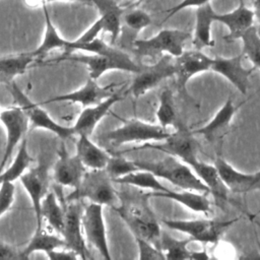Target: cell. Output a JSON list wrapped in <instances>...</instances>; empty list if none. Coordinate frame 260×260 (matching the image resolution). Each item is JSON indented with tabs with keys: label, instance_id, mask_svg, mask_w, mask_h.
<instances>
[{
	"label": "cell",
	"instance_id": "cell-1",
	"mask_svg": "<svg viewBox=\"0 0 260 260\" xmlns=\"http://www.w3.org/2000/svg\"><path fill=\"white\" fill-rule=\"evenodd\" d=\"M119 203L113 209L125 222L134 238H142L159 248L161 230L158 220L150 208V192L138 190L117 191Z\"/></svg>",
	"mask_w": 260,
	"mask_h": 260
},
{
	"label": "cell",
	"instance_id": "cell-2",
	"mask_svg": "<svg viewBox=\"0 0 260 260\" xmlns=\"http://www.w3.org/2000/svg\"><path fill=\"white\" fill-rule=\"evenodd\" d=\"M134 162L140 170L151 172L158 179L167 180L182 190H192L209 194L208 188L198 178L192 168L176 156L169 154L161 159H135Z\"/></svg>",
	"mask_w": 260,
	"mask_h": 260
},
{
	"label": "cell",
	"instance_id": "cell-3",
	"mask_svg": "<svg viewBox=\"0 0 260 260\" xmlns=\"http://www.w3.org/2000/svg\"><path fill=\"white\" fill-rule=\"evenodd\" d=\"M66 202L82 201L87 199L90 202L114 208L119 203L117 190L114 188V181L106 169L86 170L80 183L65 198Z\"/></svg>",
	"mask_w": 260,
	"mask_h": 260
},
{
	"label": "cell",
	"instance_id": "cell-4",
	"mask_svg": "<svg viewBox=\"0 0 260 260\" xmlns=\"http://www.w3.org/2000/svg\"><path fill=\"white\" fill-rule=\"evenodd\" d=\"M52 61H72L82 63L87 67L90 78L98 80L106 72L112 70L127 71L137 73L140 70L141 64L136 63L125 51L119 49L114 54H68L60 56Z\"/></svg>",
	"mask_w": 260,
	"mask_h": 260
},
{
	"label": "cell",
	"instance_id": "cell-5",
	"mask_svg": "<svg viewBox=\"0 0 260 260\" xmlns=\"http://www.w3.org/2000/svg\"><path fill=\"white\" fill-rule=\"evenodd\" d=\"M173 131L157 124L148 123L137 118L123 120V124L103 135L112 145L119 146L132 142H157L167 139Z\"/></svg>",
	"mask_w": 260,
	"mask_h": 260
},
{
	"label": "cell",
	"instance_id": "cell-6",
	"mask_svg": "<svg viewBox=\"0 0 260 260\" xmlns=\"http://www.w3.org/2000/svg\"><path fill=\"white\" fill-rule=\"evenodd\" d=\"M6 88L16 106L21 108L26 115L31 128H40L52 132L63 141L75 136L72 126H65L55 121L40 104L32 102L14 81L6 85Z\"/></svg>",
	"mask_w": 260,
	"mask_h": 260
},
{
	"label": "cell",
	"instance_id": "cell-7",
	"mask_svg": "<svg viewBox=\"0 0 260 260\" xmlns=\"http://www.w3.org/2000/svg\"><path fill=\"white\" fill-rule=\"evenodd\" d=\"M238 219H162L161 222L170 230L186 234L193 242L216 244L220 241L225 231L237 222Z\"/></svg>",
	"mask_w": 260,
	"mask_h": 260
},
{
	"label": "cell",
	"instance_id": "cell-8",
	"mask_svg": "<svg viewBox=\"0 0 260 260\" xmlns=\"http://www.w3.org/2000/svg\"><path fill=\"white\" fill-rule=\"evenodd\" d=\"M192 36L190 32L178 28H165L145 40H136L133 52L140 57H154L168 54L176 58L184 52L185 44Z\"/></svg>",
	"mask_w": 260,
	"mask_h": 260
},
{
	"label": "cell",
	"instance_id": "cell-9",
	"mask_svg": "<svg viewBox=\"0 0 260 260\" xmlns=\"http://www.w3.org/2000/svg\"><path fill=\"white\" fill-rule=\"evenodd\" d=\"M142 149H153L165 152L167 154L176 156L186 162L187 165L192 160L198 158V143L195 139V135L192 130H189L185 126H177V129L162 141L157 142H145L142 145L132 147L129 150L123 152L142 150Z\"/></svg>",
	"mask_w": 260,
	"mask_h": 260
},
{
	"label": "cell",
	"instance_id": "cell-10",
	"mask_svg": "<svg viewBox=\"0 0 260 260\" xmlns=\"http://www.w3.org/2000/svg\"><path fill=\"white\" fill-rule=\"evenodd\" d=\"M175 74V58L166 54L151 65H141L140 70L135 73L128 87V92L135 99H138L157 86L165 79L174 77Z\"/></svg>",
	"mask_w": 260,
	"mask_h": 260
},
{
	"label": "cell",
	"instance_id": "cell-11",
	"mask_svg": "<svg viewBox=\"0 0 260 260\" xmlns=\"http://www.w3.org/2000/svg\"><path fill=\"white\" fill-rule=\"evenodd\" d=\"M0 123L6 132L4 151L0 160V172L6 167L16 146L26 137L28 130V119L21 108L14 106L0 110Z\"/></svg>",
	"mask_w": 260,
	"mask_h": 260
},
{
	"label": "cell",
	"instance_id": "cell-12",
	"mask_svg": "<svg viewBox=\"0 0 260 260\" xmlns=\"http://www.w3.org/2000/svg\"><path fill=\"white\" fill-rule=\"evenodd\" d=\"M82 229L85 241L93 247L103 258L111 260V252L107 238V229L103 212V205L89 202L82 213Z\"/></svg>",
	"mask_w": 260,
	"mask_h": 260
},
{
	"label": "cell",
	"instance_id": "cell-13",
	"mask_svg": "<svg viewBox=\"0 0 260 260\" xmlns=\"http://www.w3.org/2000/svg\"><path fill=\"white\" fill-rule=\"evenodd\" d=\"M83 209L82 201L66 202L64 226L61 236L65 241L66 248L77 253L81 259H86L89 253L82 229Z\"/></svg>",
	"mask_w": 260,
	"mask_h": 260
},
{
	"label": "cell",
	"instance_id": "cell-14",
	"mask_svg": "<svg viewBox=\"0 0 260 260\" xmlns=\"http://www.w3.org/2000/svg\"><path fill=\"white\" fill-rule=\"evenodd\" d=\"M22 187L29 196L31 206L35 211L37 226L44 222L41 218V206L49 187V164L46 159H41L39 164L29 168L19 179Z\"/></svg>",
	"mask_w": 260,
	"mask_h": 260
},
{
	"label": "cell",
	"instance_id": "cell-15",
	"mask_svg": "<svg viewBox=\"0 0 260 260\" xmlns=\"http://www.w3.org/2000/svg\"><path fill=\"white\" fill-rule=\"evenodd\" d=\"M213 58L209 57L202 50L194 49L184 51L175 58L177 87L181 93H187V83L195 75L210 71Z\"/></svg>",
	"mask_w": 260,
	"mask_h": 260
},
{
	"label": "cell",
	"instance_id": "cell-16",
	"mask_svg": "<svg viewBox=\"0 0 260 260\" xmlns=\"http://www.w3.org/2000/svg\"><path fill=\"white\" fill-rule=\"evenodd\" d=\"M58 158L53 168V179L60 187L75 188L80 183L86 168L81 162L78 155L70 154L61 140L58 152Z\"/></svg>",
	"mask_w": 260,
	"mask_h": 260
},
{
	"label": "cell",
	"instance_id": "cell-17",
	"mask_svg": "<svg viewBox=\"0 0 260 260\" xmlns=\"http://www.w3.org/2000/svg\"><path fill=\"white\" fill-rule=\"evenodd\" d=\"M118 85L116 83H112L109 85H100L96 80L88 77L85 83L79 88L50 98L45 101L43 104L56 103V102H67V103H76L80 104L83 107L93 106L102 101L106 100L114 92H116V87Z\"/></svg>",
	"mask_w": 260,
	"mask_h": 260
},
{
	"label": "cell",
	"instance_id": "cell-18",
	"mask_svg": "<svg viewBox=\"0 0 260 260\" xmlns=\"http://www.w3.org/2000/svg\"><path fill=\"white\" fill-rule=\"evenodd\" d=\"M244 55L241 53L234 57H216L213 58L210 71H213L221 76H223L228 81H230L241 93L246 94L249 87V79L255 67L246 68L242 61Z\"/></svg>",
	"mask_w": 260,
	"mask_h": 260
},
{
	"label": "cell",
	"instance_id": "cell-19",
	"mask_svg": "<svg viewBox=\"0 0 260 260\" xmlns=\"http://www.w3.org/2000/svg\"><path fill=\"white\" fill-rule=\"evenodd\" d=\"M122 100L120 91L114 92L112 95L102 101L101 103L84 107L81 111L75 123L72 125V129L75 136L87 135L90 136L98 126V124L109 114L115 104Z\"/></svg>",
	"mask_w": 260,
	"mask_h": 260
},
{
	"label": "cell",
	"instance_id": "cell-20",
	"mask_svg": "<svg viewBox=\"0 0 260 260\" xmlns=\"http://www.w3.org/2000/svg\"><path fill=\"white\" fill-rule=\"evenodd\" d=\"M255 15V11L240 0L239 6L232 11L215 13L214 20L224 24L229 29V34L223 37V40L225 42H233L239 40L243 32L254 25Z\"/></svg>",
	"mask_w": 260,
	"mask_h": 260
},
{
	"label": "cell",
	"instance_id": "cell-21",
	"mask_svg": "<svg viewBox=\"0 0 260 260\" xmlns=\"http://www.w3.org/2000/svg\"><path fill=\"white\" fill-rule=\"evenodd\" d=\"M237 110L238 107L235 106L233 99L229 98L211 120H209L204 126L196 130H192L193 134L203 136L210 143L219 140L226 134Z\"/></svg>",
	"mask_w": 260,
	"mask_h": 260
},
{
	"label": "cell",
	"instance_id": "cell-22",
	"mask_svg": "<svg viewBox=\"0 0 260 260\" xmlns=\"http://www.w3.org/2000/svg\"><path fill=\"white\" fill-rule=\"evenodd\" d=\"M188 165L208 188L209 194L212 195L215 202L218 204H223L229 201L230 190L221 180L214 164L210 165L196 158Z\"/></svg>",
	"mask_w": 260,
	"mask_h": 260
},
{
	"label": "cell",
	"instance_id": "cell-23",
	"mask_svg": "<svg viewBox=\"0 0 260 260\" xmlns=\"http://www.w3.org/2000/svg\"><path fill=\"white\" fill-rule=\"evenodd\" d=\"M151 23L152 19L150 15L144 10L139 8H125L121 18V32L118 41L124 47L133 48L139 31Z\"/></svg>",
	"mask_w": 260,
	"mask_h": 260
},
{
	"label": "cell",
	"instance_id": "cell-24",
	"mask_svg": "<svg viewBox=\"0 0 260 260\" xmlns=\"http://www.w3.org/2000/svg\"><path fill=\"white\" fill-rule=\"evenodd\" d=\"M214 166L230 191L241 194L255 190L254 173L241 172L219 155L215 158Z\"/></svg>",
	"mask_w": 260,
	"mask_h": 260
},
{
	"label": "cell",
	"instance_id": "cell-25",
	"mask_svg": "<svg viewBox=\"0 0 260 260\" xmlns=\"http://www.w3.org/2000/svg\"><path fill=\"white\" fill-rule=\"evenodd\" d=\"M150 197H160L171 199L183 205L193 212L203 213L209 215L212 213L211 203L207 197L206 193H201L192 190H182L174 191L169 189L165 192H153L150 191Z\"/></svg>",
	"mask_w": 260,
	"mask_h": 260
},
{
	"label": "cell",
	"instance_id": "cell-26",
	"mask_svg": "<svg viewBox=\"0 0 260 260\" xmlns=\"http://www.w3.org/2000/svg\"><path fill=\"white\" fill-rule=\"evenodd\" d=\"M215 11L210 3L195 8V25L192 36V43L195 49L202 50L214 46L211 30Z\"/></svg>",
	"mask_w": 260,
	"mask_h": 260
},
{
	"label": "cell",
	"instance_id": "cell-27",
	"mask_svg": "<svg viewBox=\"0 0 260 260\" xmlns=\"http://www.w3.org/2000/svg\"><path fill=\"white\" fill-rule=\"evenodd\" d=\"M76 154L88 170L105 169L111 156L108 151L95 144L87 135L77 136Z\"/></svg>",
	"mask_w": 260,
	"mask_h": 260
},
{
	"label": "cell",
	"instance_id": "cell-28",
	"mask_svg": "<svg viewBox=\"0 0 260 260\" xmlns=\"http://www.w3.org/2000/svg\"><path fill=\"white\" fill-rule=\"evenodd\" d=\"M100 13L104 22V31L109 32L111 45L117 43L121 32V18L125 8L121 7L116 0H90Z\"/></svg>",
	"mask_w": 260,
	"mask_h": 260
},
{
	"label": "cell",
	"instance_id": "cell-29",
	"mask_svg": "<svg viewBox=\"0 0 260 260\" xmlns=\"http://www.w3.org/2000/svg\"><path fill=\"white\" fill-rule=\"evenodd\" d=\"M38 59L34 52H25L0 57V84L12 83L15 77L22 75Z\"/></svg>",
	"mask_w": 260,
	"mask_h": 260
},
{
	"label": "cell",
	"instance_id": "cell-30",
	"mask_svg": "<svg viewBox=\"0 0 260 260\" xmlns=\"http://www.w3.org/2000/svg\"><path fill=\"white\" fill-rule=\"evenodd\" d=\"M63 247H66L63 237L58 233L53 234L49 232L44 228L43 223L41 226H36L34 235L20 254L22 259H26L36 252H44L48 254L55 249Z\"/></svg>",
	"mask_w": 260,
	"mask_h": 260
},
{
	"label": "cell",
	"instance_id": "cell-31",
	"mask_svg": "<svg viewBox=\"0 0 260 260\" xmlns=\"http://www.w3.org/2000/svg\"><path fill=\"white\" fill-rule=\"evenodd\" d=\"M42 9H43V13L45 16V25H46L45 34H44V38H43L40 46L35 51H32L34 54L38 58H41L44 55L50 53L51 51H55V50H62L65 53L69 41L62 38L61 35L58 32L57 28L55 27V25L51 19V16L47 9L46 3H42Z\"/></svg>",
	"mask_w": 260,
	"mask_h": 260
},
{
	"label": "cell",
	"instance_id": "cell-32",
	"mask_svg": "<svg viewBox=\"0 0 260 260\" xmlns=\"http://www.w3.org/2000/svg\"><path fill=\"white\" fill-rule=\"evenodd\" d=\"M65 205L66 203H60L54 191H48L41 206V218L43 222L46 220L48 224L60 235L64 226Z\"/></svg>",
	"mask_w": 260,
	"mask_h": 260
},
{
	"label": "cell",
	"instance_id": "cell-33",
	"mask_svg": "<svg viewBox=\"0 0 260 260\" xmlns=\"http://www.w3.org/2000/svg\"><path fill=\"white\" fill-rule=\"evenodd\" d=\"M34 159L27 149L26 137L20 142L13 160L8 167L0 172V184L5 182L14 183L30 168Z\"/></svg>",
	"mask_w": 260,
	"mask_h": 260
},
{
	"label": "cell",
	"instance_id": "cell-34",
	"mask_svg": "<svg viewBox=\"0 0 260 260\" xmlns=\"http://www.w3.org/2000/svg\"><path fill=\"white\" fill-rule=\"evenodd\" d=\"M116 184L135 187L139 189H148L153 192H165L169 188L165 187L158 180V178L151 172L145 170H137L124 177L116 179L114 181Z\"/></svg>",
	"mask_w": 260,
	"mask_h": 260
},
{
	"label": "cell",
	"instance_id": "cell-35",
	"mask_svg": "<svg viewBox=\"0 0 260 260\" xmlns=\"http://www.w3.org/2000/svg\"><path fill=\"white\" fill-rule=\"evenodd\" d=\"M193 241L190 238L178 240L172 236L161 232L159 239V249L165 255L166 259L171 260H184L191 259V251L188 245Z\"/></svg>",
	"mask_w": 260,
	"mask_h": 260
},
{
	"label": "cell",
	"instance_id": "cell-36",
	"mask_svg": "<svg viewBox=\"0 0 260 260\" xmlns=\"http://www.w3.org/2000/svg\"><path fill=\"white\" fill-rule=\"evenodd\" d=\"M157 123L165 127L170 128L176 125L177 112L175 106L174 93L170 88H164L158 96V106L155 112Z\"/></svg>",
	"mask_w": 260,
	"mask_h": 260
},
{
	"label": "cell",
	"instance_id": "cell-37",
	"mask_svg": "<svg viewBox=\"0 0 260 260\" xmlns=\"http://www.w3.org/2000/svg\"><path fill=\"white\" fill-rule=\"evenodd\" d=\"M242 41V54L247 57L253 67L260 70V35L257 26L253 25L242 34L240 39Z\"/></svg>",
	"mask_w": 260,
	"mask_h": 260
},
{
	"label": "cell",
	"instance_id": "cell-38",
	"mask_svg": "<svg viewBox=\"0 0 260 260\" xmlns=\"http://www.w3.org/2000/svg\"><path fill=\"white\" fill-rule=\"evenodd\" d=\"M105 169L112 177L113 181L139 170V168L135 165L134 160L127 159L119 154L111 155Z\"/></svg>",
	"mask_w": 260,
	"mask_h": 260
},
{
	"label": "cell",
	"instance_id": "cell-39",
	"mask_svg": "<svg viewBox=\"0 0 260 260\" xmlns=\"http://www.w3.org/2000/svg\"><path fill=\"white\" fill-rule=\"evenodd\" d=\"M138 248V258L140 260H162L166 259L161 250L153 243L142 239L135 238Z\"/></svg>",
	"mask_w": 260,
	"mask_h": 260
},
{
	"label": "cell",
	"instance_id": "cell-40",
	"mask_svg": "<svg viewBox=\"0 0 260 260\" xmlns=\"http://www.w3.org/2000/svg\"><path fill=\"white\" fill-rule=\"evenodd\" d=\"M15 198L14 183L5 182L0 184V217L12 206Z\"/></svg>",
	"mask_w": 260,
	"mask_h": 260
},
{
	"label": "cell",
	"instance_id": "cell-41",
	"mask_svg": "<svg viewBox=\"0 0 260 260\" xmlns=\"http://www.w3.org/2000/svg\"><path fill=\"white\" fill-rule=\"evenodd\" d=\"M211 0H182L180 3H178L177 5H175L174 7L170 8L168 11H167V16L166 18L164 19V21L170 19L171 17H173L176 13H178L179 11L183 10V9H186V8H190V7H194V8H197L199 6H202L204 4H207V3H210Z\"/></svg>",
	"mask_w": 260,
	"mask_h": 260
},
{
	"label": "cell",
	"instance_id": "cell-42",
	"mask_svg": "<svg viewBox=\"0 0 260 260\" xmlns=\"http://www.w3.org/2000/svg\"><path fill=\"white\" fill-rule=\"evenodd\" d=\"M46 255L49 259L52 260H75L77 258H80L77 253L66 247L55 249Z\"/></svg>",
	"mask_w": 260,
	"mask_h": 260
},
{
	"label": "cell",
	"instance_id": "cell-43",
	"mask_svg": "<svg viewBox=\"0 0 260 260\" xmlns=\"http://www.w3.org/2000/svg\"><path fill=\"white\" fill-rule=\"evenodd\" d=\"M0 259H22L20 252L12 246L0 241Z\"/></svg>",
	"mask_w": 260,
	"mask_h": 260
},
{
	"label": "cell",
	"instance_id": "cell-44",
	"mask_svg": "<svg viewBox=\"0 0 260 260\" xmlns=\"http://www.w3.org/2000/svg\"><path fill=\"white\" fill-rule=\"evenodd\" d=\"M209 258H210V255H208L205 250L199 251V252H193V251H191V259L203 260V259H209Z\"/></svg>",
	"mask_w": 260,
	"mask_h": 260
},
{
	"label": "cell",
	"instance_id": "cell-45",
	"mask_svg": "<svg viewBox=\"0 0 260 260\" xmlns=\"http://www.w3.org/2000/svg\"><path fill=\"white\" fill-rule=\"evenodd\" d=\"M52 1H60V0H41V4L42 3H47V2H52ZM62 1H76V2H82V3H85V4L92 5L90 0H62Z\"/></svg>",
	"mask_w": 260,
	"mask_h": 260
},
{
	"label": "cell",
	"instance_id": "cell-46",
	"mask_svg": "<svg viewBox=\"0 0 260 260\" xmlns=\"http://www.w3.org/2000/svg\"><path fill=\"white\" fill-rule=\"evenodd\" d=\"M253 5H254V11L255 13L260 14V0H253Z\"/></svg>",
	"mask_w": 260,
	"mask_h": 260
},
{
	"label": "cell",
	"instance_id": "cell-47",
	"mask_svg": "<svg viewBox=\"0 0 260 260\" xmlns=\"http://www.w3.org/2000/svg\"><path fill=\"white\" fill-rule=\"evenodd\" d=\"M254 178H255V190H257V185L260 182V170L254 173Z\"/></svg>",
	"mask_w": 260,
	"mask_h": 260
},
{
	"label": "cell",
	"instance_id": "cell-48",
	"mask_svg": "<svg viewBox=\"0 0 260 260\" xmlns=\"http://www.w3.org/2000/svg\"><path fill=\"white\" fill-rule=\"evenodd\" d=\"M137 3H142V2H146V1H149V0H136Z\"/></svg>",
	"mask_w": 260,
	"mask_h": 260
},
{
	"label": "cell",
	"instance_id": "cell-49",
	"mask_svg": "<svg viewBox=\"0 0 260 260\" xmlns=\"http://www.w3.org/2000/svg\"><path fill=\"white\" fill-rule=\"evenodd\" d=\"M257 29H258V32H259V35H260V25L257 26Z\"/></svg>",
	"mask_w": 260,
	"mask_h": 260
},
{
	"label": "cell",
	"instance_id": "cell-50",
	"mask_svg": "<svg viewBox=\"0 0 260 260\" xmlns=\"http://www.w3.org/2000/svg\"><path fill=\"white\" fill-rule=\"evenodd\" d=\"M257 189H260V182H259L258 185H257Z\"/></svg>",
	"mask_w": 260,
	"mask_h": 260
}]
</instances>
